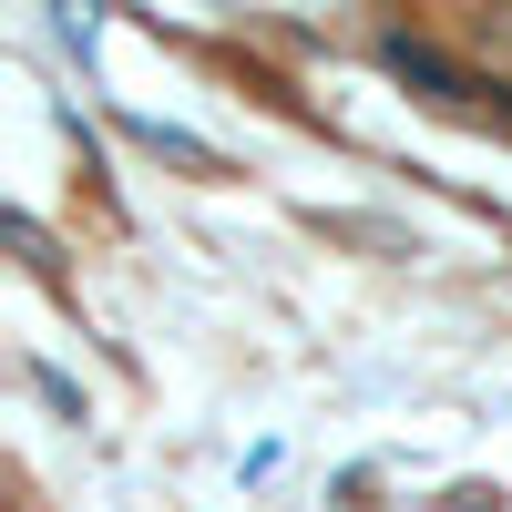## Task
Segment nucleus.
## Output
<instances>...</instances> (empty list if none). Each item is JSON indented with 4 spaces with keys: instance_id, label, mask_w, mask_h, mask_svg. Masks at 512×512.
I'll return each instance as SVG.
<instances>
[]
</instances>
